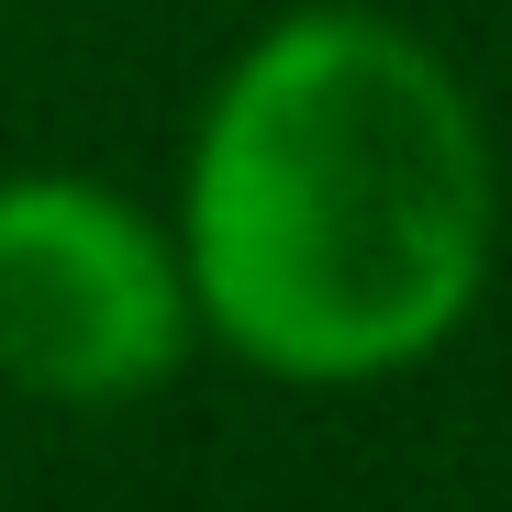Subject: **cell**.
<instances>
[{
    "label": "cell",
    "instance_id": "1",
    "mask_svg": "<svg viewBox=\"0 0 512 512\" xmlns=\"http://www.w3.org/2000/svg\"><path fill=\"white\" fill-rule=\"evenodd\" d=\"M490 279V145L468 90L379 12L256 45L190 167V301L279 379H379L446 346Z\"/></svg>",
    "mask_w": 512,
    "mask_h": 512
},
{
    "label": "cell",
    "instance_id": "2",
    "mask_svg": "<svg viewBox=\"0 0 512 512\" xmlns=\"http://www.w3.org/2000/svg\"><path fill=\"white\" fill-rule=\"evenodd\" d=\"M190 334L167 245L90 179L0 190V390L34 401H134Z\"/></svg>",
    "mask_w": 512,
    "mask_h": 512
}]
</instances>
